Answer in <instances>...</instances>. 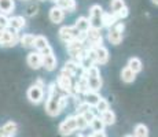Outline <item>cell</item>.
Segmentation results:
<instances>
[{
  "mask_svg": "<svg viewBox=\"0 0 158 137\" xmlns=\"http://www.w3.org/2000/svg\"><path fill=\"white\" fill-rule=\"evenodd\" d=\"M85 77H87V84H88V89L89 91H95V92H99L103 85L102 77H101V71H99L98 66L94 65L91 66L88 70H85Z\"/></svg>",
  "mask_w": 158,
  "mask_h": 137,
  "instance_id": "cell-1",
  "label": "cell"
},
{
  "mask_svg": "<svg viewBox=\"0 0 158 137\" xmlns=\"http://www.w3.org/2000/svg\"><path fill=\"white\" fill-rule=\"evenodd\" d=\"M19 41V33L11 27H4L0 30V47L3 48H11L18 44Z\"/></svg>",
  "mask_w": 158,
  "mask_h": 137,
  "instance_id": "cell-2",
  "label": "cell"
},
{
  "mask_svg": "<svg viewBox=\"0 0 158 137\" xmlns=\"http://www.w3.org/2000/svg\"><path fill=\"white\" fill-rule=\"evenodd\" d=\"M103 13H105V11H103L102 6H99V4L91 6V8H89V18H88L91 27H95V29L102 30V27H103V23H102Z\"/></svg>",
  "mask_w": 158,
  "mask_h": 137,
  "instance_id": "cell-3",
  "label": "cell"
},
{
  "mask_svg": "<svg viewBox=\"0 0 158 137\" xmlns=\"http://www.w3.org/2000/svg\"><path fill=\"white\" fill-rule=\"evenodd\" d=\"M40 54H41V67H44L45 70H48V71L55 70L58 60H56V56L54 55V51H52V48H51V45Z\"/></svg>",
  "mask_w": 158,
  "mask_h": 137,
  "instance_id": "cell-4",
  "label": "cell"
},
{
  "mask_svg": "<svg viewBox=\"0 0 158 137\" xmlns=\"http://www.w3.org/2000/svg\"><path fill=\"white\" fill-rule=\"evenodd\" d=\"M124 23L123 22H115L111 27H109L107 32V40L113 45H118L123 41V32H124Z\"/></svg>",
  "mask_w": 158,
  "mask_h": 137,
  "instance_id": "cell-5",
  "label": "cell"
},
{
  "mask_svg": "<svg viewBox=\"0 0 158 137\" xmlns=\"http://www.w3.org/2000/svg\"><path fill=\"white\" fill-rule=\"evenodd\" d=\"M45 112L50 117H58L60 114V107H59V96L56 93L54 95H48V99L45 102Z\"/></svg>",
  "mask_w": 158,
  "mask_h": 137,
  "instance_id": "cell-6",
  "label": "cell"
},
{
  "mask_svg": "<svg viewBox=\"0 0 158 137\" xmlns=\"http://www.w3.org/2000/svg\"><path fill=\"white\" fill-rule=\"evenodd\" d=\"M77 130V125H76V117L70 115V117H66L65 119L60 122L59 125V135L60 136H70Z\"/></svg>",
  "mask_w": 158,
  "mask_h": 137,
  "instance_id": "cell-7",
  "label": "cell"
},
{
  "mask_svg": "<svg viewBox=\"0 0 158 137\" xmlns=\"http://www.w3.org/2000/svg\"><path fill=\"white\" fill-rule=\"evenodd\" d=\"M81 32H78L74 26H62L59 29V38L63 42H69L72 40H80Z\"/></svg>",
  "mask_w": 158,
  "mask_h": 137,
  "instance_id": "cell-8",
  "label": "cell"
},
{
  "mask_svg": "<svg viewBox=\"0 0 158 137\" xmlns=\"http://www.w3.org/2000/svg\"><path fill=\"white\" fill-rule=\"evenodd\" d=\"M26 96H28L29 102L33 103V104H39V103H41L43 99H44L43 87H40V85H37V84L32 85V87L28 89V92H26Z\"/></svg>",
  "mask_w": 158,
  "mask_h": 137,
  "instance_id": "cell-9",
  "label": "cell"
},
{
  "mask_svg": "<svg viewBox=\"0 0 158 137\" xmlns=\"http://www.w3.org/2000/svg\"><path fill=\"white\" fill-rule=\"evenodd\" d=\"M87 38L85 41L89 42V47H98V45H102L103 42V36L99 29H95V27H89V29L85 32Z\"/></svg>",
  "mask_w": 158,
  "mask_h": 137,
  "instance_id": "cell-10",
  "label": "cell"
},
{
  "mask_svg": "<svg viewBox=\"0 0 158 137\" xmlns=\"http://www.w3.org/2000/svg\"><path fill=\"white\" fill-rule=\"evenodd\" d=\"M55 84L58 85V88H60V89L63 91V92H68V93L72 92V88H73L72 77H69V75L65 74V73L60 71V74H59V77H58Z\"/></svg>",
  "mask_w": 158,
  "mask_h": 137,
  "instance_id": "cell-11",
  "label": "cell"
},
{
  "mask_svg": "<svg viewBox=\"0 0 158 137\" xmlns=\"http://www.w3.org/2000/svg\"><path fill=\"white\" fill-rule=\"evenodd\" d=\"M18 132V125L14 121H8L3 126H0V137H13Z\"/></svg>",
  "mask_w": 158,
  "mask_h": 137,
  "instance_id": "cell-12",
  "label": "cell"
},
{
  "mask_svg": "<svg viewBox=\"0 0 158 137\" xmlns=\"http://www.w3.org/2000/svg\"><path fill=\"white\" fill-rule=\"evenodd\" d=\"M96 54V65H106L109 62V50L105 45H98L94 47Z\"/></svg>",
  "mask_w": 158,
  "mask_h": 137,
  "instance_id": "cell-13",
  "label": "cell"
},
{
  "mask_svg": "<svg viewBox=\"0 0 158 137\" xmlns=\"http://www.w3.org/2000/svg\"><path fill=\"white\" fill-rule=\"evenodd\" d=\"M26 62H28L30 69H35V70L40 69L41 67V54L39 51H33V52H30L28 55Z\"/></svg>",
  "mask_w": 158,
  "mask_h": 137,
  "instance_id": "cell-14",
  "label": "cell"
},
{
  "mask_svg": "<svg viewBox=\"0 0 158 137\" xmlns=\"http://www.w3.org/2000/svg\"><path fill=\"white\" fill-rule=\"evenodd\" d=\"M25 26H26V21L22 15H15V17L8 18V27H11V29L19 32V30L23 29Z\"/></svg>",
  "mask_w": 158,
  "mask_h": 137,
  "instance_id": "cell-15",
  "label": "cell"
},
{
  "mask_svg": "<svg viewBox=\"0 0 158 137\" xmlns=\"http://www.w3.org/2000/svg\"><path fill=\"white\" fill-rule=\"evenodd\" d=\"M55 6L62 8L65 13L66 11L68 13H73V11H76L77 3H76V0H55Z\"/></svg>",
  "mask_w": 158,
  "mask_h": 137,
  "instance_id": "cell-16",
  "label": "cell"
},
{
  "mask_svg": "<svg viewBox=\"0 0 158 137\" xmlns=\"http://www.w3.org/2000/svg\"><path fill=\"white\" fill-rule=\"evenodd\" d=\"M50 19L52 23H60L63 19H65V11H63L62 8L54 6V7L50 10Z\"/></svg>",
  "mask_w": 158,
  "mask_h": 137,
  "instance_id": "cell-17",
  "label": "cell"
},
{
  "mask_svg": "<svg viewBox=\"0 0 158 137\" xmlns=\"http://www.w3.org/2000/svg\"><path fill=\"white\" fill-rule=\"evenodd\" d=\"M78 70H81L80 66H78L74 60H69V62H66L65 66H63L62 73L68 74L69 77H76V75H77V73H78Z\"/></svg>",
  "mask_w": 158,
  "mask_h": 137,
  "instance_id": "cell-18",
  "label": "cell"
},
{
  "mask_svg": "<svg viewBox=\"0 0 158 137\" xmlns=\"http://www.w3.org/2000/svg\"><path fill=\"white\" fill-rule=\"evenodd\" d=\"M50 47V42L44 37V36H36L35 37V44H33V48H36V51L39 52H43L44 50Z\"/></svg>",
  "mask_w": 158,
  "mask_h": 137,
  "instance_id": "cell-19",
  "label": "cell"
},
{
  "mask_svg": "<svg viewBox=\"0 0 158 137\" xmlns=\"http://www.w3.org/2000/svg\"><path fill=\"white\" fill-rule=\"evenodd\" d=\"M101 95H99L98 92H95V91H88L87 93H84V102L87 103V104H89L91 107H94V106L96 104V103L99 102V99H101Z\"/></svg>",
  "mask_w": 158,
  "mask_h": 137,
  "instance_id": "cell-20",
  "label": "cell"
},
{
  "mask_svg": "<svg viewBox=\"0 0 158 137\" xmlns=\"http://www.w3.org/2000/svg\"><path fill=\"white\" fill-rule=\"evenodd\" d=\"M15 2L14 0H0V14L8 15L14 11Z\"/></svg>",
  "mask_w": 158,
  "mask_h": 137,
  "instance_id": "cell-21",
  "label": "cell"
},
{
  "mask_svg": "<svg viewBox=\"0 0 158 137\" xmlns=\"http://www.w3.org/2000/svg\"><path fill=\"white\" fill-rule=\"evenodd\" d=\"M99 117H101V119L103 121V123H105V125H114L115 119H117V118H115V114L111 111L110 108L106 110V111H103V112H101V115H99Z\"/></svg>",
  "mask_w": 158,
  "mask_h": 137,
  "instance_id": "cell-22",
  "label": "cell"
},
{
  "mask_svg": "<svg viewBox=\"0 0 158 137\" xmlns=\"http://www.w3.org/2000/svg\"><path fill=\"white\" fill-rule=\"evenodd\" d=\"M115 22H118V18L115 17V14L113 13H103V18H102V23L103 27H111Z\"/></svg>",
  "mask_w": 158,
  "mask_h": 137,
  "instance_id": "cell-23",
  "label": "cell"
},
{
  "mask_svg": "<svg viewBox=\"0 0 158 137\" xmlns=\"http://www.w3.org/2000/svg\"><path fill=\"white\" fill-rule=\"evenodd\" d=\"M121 80L124 82H127V84H131V82H133L136 80V74L128 67V66H125V67L121 70Z\"/></svg>",
  "mask_w": 158,
  "mask_h": 137,
  "instance_id": "cell-24",
  "label": "cell"
},
{
  "mask_svg": "<svg viewBox=\"0 0 158 137\" xmlns=\"http://www.w3.org/2000/svg\"><path fill=\"white\" fill-rule=\"evenodd\" d=\"M74 27L78 30V32H81V33H85L88 29H89V21H88V18L85 17H80V18H77V21H76V23H74Z\"/></svg>",
  "mask_w": 158,
  "mask_h": 137,
  "instance_id": "cell-25",
  "label": "cell"
},
{
  "mask_svg": "<svg viewBox=\"0 0 158 137\" xmlns=\"http://www.w3.org/2000/svg\"><path fill=\"white\" fill-rule=\"evenodd\" d=\"M128 67L132 70L135 74H138V73L142 71V69H143V63H142V60L139 59V58H131L128 60Z\"/></svg>",
  "mask_w": 158,
  "mask_h": 137,
  "instance_id": "cell-26",
  "label": "cell"
},
{
  "mask_svg": "<svg viewBox=\"0 0 158 137\" xmlns=\"http://www.w3.org/2000/svg\"><path fill=\"white\" fill-rule=\"evenodd\" d=\"M35 34H30V33H26L22 37H19V44L22 45L23 48H33V44H35Z\"/></svg>",
  "mask_w": 158,
  "mask_h": 137,
  "instance_id": "cell-27",
  "label": "cell"
},
{
  "mask_svg": "<svg viewBox=\"0 0 158 137\" xmlns=\"http://www.w3.org/2000/svg\"><path fill=\"white\" fill-rule=\"evenodd\" d=\"M106 125L103 123V121L101 119V117H98V115H95V117L92 118V121L89 122V127L94 130V133L95 132H102L103 129H105Z\"/></svg>",
  "mask_w": 158,
  "mask_h": 137,
  "instance_id": "cell-28",
  "label": "cell"
},
{
  "mask_svg": "<svg viewBox=\"0 0 158 137\" xmlns=\"http://www.w3.org/2000/svg\"><path fill=\"white\" fill-rule=\"evenodd\" d=\"M133 137H148V127L143 123H138L133 130Z\"/></svg>",
  "mask_w": 158,
  "mask_h": 137,
  "instance_id": "cell-29",
  "label": "cell"
},
{
  "mask_svg": "<svg viewBox=\"0 0 158 137\" xmlns=\"http://www.w3.org/2000/svg\"><path fill=\"white\" fill-rule=\"evenodd\" d=\"M110 7H111V13L117 14L118 11H121L124 7H127V6H125V2H124V0H111Z\"/></svg>",
  "mask_w": 158,
  "mask_h": 137,
  "instance_id": "cell-30",
  "label": "cell"
},
{
  "mask_svg": "<svg viewBox=\"0 0 158 137\" xmlns=\"http://www.w3.org/2000/svg\"><path fill=\"white\" fill-rule=\"evenodd\" d=\"M76 125H77V130H85L88 126H89V123L85 121V118L83 117L81 114H76Z\"/></svg>",
  "mask_w": 158,
  "mask_h": 137,
  "instance_id": "cell-31",
  "label": "cell"
},
{
  "mask_svg": "<svg viewBox=\"0 0 158 137\" xmlns=\"http://www.w3.org/2000/svg\"><path fill=\"white\" fill-rule=\"evenodd\" d=\"M94 107H95L96 111H98L99 114H101V112L106 111V110H109V102H107L106 99H103V97H101V99H99V102L96 103V104L94 106Z\"/></svg>",
  "mask_w": 158,
  "mask_h": 137,
  "instance_id": "cell-32",
  "label": "cell"
},
{
  "mask_svg": "<svg viewBox=\"0 0 158 137\" xmlns=\"http://www.w3.org/2000/svg\"><path fill=\"white\" fill-rule=\"evenodd\" d=\"M89 108H91V106L87 104L84 100H81V102H78L77 104H76V114H84V112Z\"/></svg>",
  "mask_w": 158,
  "mask_h": 137,
  "instance_id": "cell-33",
  "label": "cell"
},
{
  "mask_svg": "<svg viewBox=\"0 0 158 137\" xmlns=\"http://www.w3.org/2000/svg\"><path fill=\"white\" fill-rule=\"evenodd\" d=\"M81 115H83V117L85 118V121H87V122L89 123L91 121H92V118L95 117L96 114H95V111H94V110H91V108H89V110H87V111L84 112V114H81Z\"/></svg>",
  "mask_w": 158,
  "mask_h": 137,
  "instance_id": "cell-34",
  "label": "cell"
},
{
  "mask_svg": "<svg viewBox=\"0 0 158 137\" xmlns=\"http://www.w3.org/2000/svg\"><path fill=\"white\" fill-rule=\"evenodd\" d=\"M39 11V7L36 4H30L28 8H26V15H29V17H33V15H36Z\"/></svg>",
  "mask_w": 158,
  "mask_h": 137,
  "instance_id": "cell-35",
  "label": "cell"
},
{
  "mask_svg": "<svg viewBox=\"0 0 158 137\" xmlns=\"http://www.w3.org/2000/svg\"><path fill=\"white\" fill-rule=\"evenodd\" d=\"M8 26V17L4 14H0V29H4Z\"/></svg>",
  "mask_w": 158,
  "mask_h": 137,
  "instance_id": "cell-36",
  "label": "cell"
},
{
  "mask_svg": "<svg viewBox=\"0 0 158 137\" xmlns=\"http://www.w3.org/2000/svg\"><path fill=\"white\" fill-rule=\"evenodd\" d=\"M68 96H59V107H60V111H63V110L66 108V106H68Z\"/></svg>",
  "mask_w": 158,
  "mask_h": 137,
  "instance_id": "cell-37",
  "label": "cell"
},
{
  "mask_svg": "<svg viewBox=\"0 0 158 137\" xmlns=\"http://www.w3.org/2000/svg\"><path fill=\"white\" fill-rule=\"evenodd\" d=\"M128 14H129V11H128V7H124L121 11H118L117 14H115V17L118 18V21L120 19H123V18H125V17H128Z\"/></svg>",
  "mask_w": 158,
  "mask_h": 137,
  "instance_id": "cell-38",
  "label": "cell"
},
{
  "mask_svg": "<svg viewBox=\"0 0 158 137\" xmlns=\"http://www.w3.org/2000/svg\"><path fill=\"white\" fill-rule=\"evenodd\" d=\"M94 137H107V136H106V133L102 130V132H95L94 133Z\"/></svg>",
  "mask_w": 158,
  "mask_h": 137,
  "instance_id": "cell-39",
  "label": "cell"
},
{
  "mask_svg": "<svg viewBox=\"0 0 158 137\" xmlns=\"http://www.w3.org/2000/svg\"><path fill=\"white\" fill-rule=\"evenodd\" d=\"M151 3H153V4H156V6H157V3H158V0H151Z\"/></svg>",
  "mask_w": 158,
  "mask_h": 137,
  "instance_id": "cell-40",
  "label": "cell"
},
{
  "mask_svg": "<svg viewBox=\"0 0 158 137\" xmlns=\"http://www.w3.org/2000/svg\"><path fill=\"white\" fill-rule=\"evenodd\" d=\"M125 137H133V136H132V135H127Z\"/></svg>",
  "mask_w": 158,
  "mask_h": 137,
  "instance_id": "cell-41",
  "label": "cell"
},
{
  "mask_svg": "<svg viewBox=\"0 0 158 137\" xmlns=\"http://www.w3.org/2000/svg\"><path fill=\"white\" fill-rule=\"evenodd\" d=\"M39 2H45V0H39Z\"/></svg>",
  "mask_w": 158,
  "mask_h": 137,
  "instance_id": "cell-42",
  "label": "cell"
},
{
  "mask_svg": "<svg viewBox=\"0 0 158 137\" xmlns=\"http://www.w3.org/2000/svg\"><path fill=\"white\" fill-rule=\"evenodd\" d=\"M51 2H54V3H55V0H51Z\"/></svg>",
  "mask_w": 158,
  "mask_h": 137,
  "instance_id": "cell-43",
  "label": "cell"
},
{
  "mask_svg": "<svg viewBox=\"0 0 158 137\" xmlns=\"http://www.w3.org/2000/svg\"><path fill=\"white\" fill-rule=\"evenodd\" d=\"M22 2H28V0H22Z\"/></svg>",
  "mask_w": 158,
  "mask_h": 137,
  "instance_id": "cell-44",
  "label": "cell"
}]
</instances>
